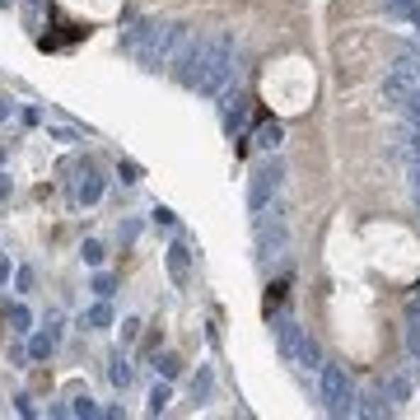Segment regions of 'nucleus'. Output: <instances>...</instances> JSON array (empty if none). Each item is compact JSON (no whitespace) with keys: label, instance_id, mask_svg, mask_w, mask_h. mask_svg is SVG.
Wrapping results in <instances>:
<instances>
[{"label":"nucleus","instance_id":"1","mask_svg":"<svg viewBox=\"0 0 420 420\" xmlns=\"http://www.w3.org/2000/svg\"><path fill=\"white\" fill-rule=\"evenodd\" d=\"M318 397H322V411L327 416H355V402H360V392H355V383H350V374H346L341 365H327L322 360V369H318Z\"/></svg>","mask_w":420,"mask_h":420},{"label":"nucleus","instance_id":"2","mask_svg":"<svg viewBox=\"0 0 420 420\" xmlns=\"http://www.w3.org/2000/svg\"><path fill=\"white\" fill-rule=\"evenodd\" d=\"M233 56H238V43H233V33H215V43H210V61H206V75H201L197 94H206V99H220L224 89H229V79H233Z\"/></svg>","mask_w":420,"mask_h":420},{"label":"nucleus","instance_id":"3","mask_svg":"<svg viewBox=\"0 0 420 420\" xmlns=\"http://www.w3.org/2000/svg\"><path fill=\"white\" fill-rule=\"evenodd\" d=\"M210 43L215 38H206V33H197V38H182V47L173 52V66H168V75H173V84H182V89H197L201 84V75H206V61H210Z\"/></svg>","mask_w":420,"mask_h":420},{"label":"nucleus","instance_id":"4","mask_svg":"<svg viewBox=\"0 0 420 420\" xmlns=\"http://www.w3.org/2000/svg\"><path fill=\"white\" fill-rule=\"evenodd\" d=\"M280 182H285V164H280L276 155L266 159V164H257V168H253V177H248V210H253V215L271 210V201H276Z\"/></svg>","mask_w":420,"mask_h":420},{"label":"nucleus","instance_id":"5","mask_svg":"<svg viewBox=\"0 0 420 420\" xmlns=\"http://www.w3.org/2000/svg\"><path fill=\"white\" fill-rule=\"evenodd\" d=\"M257 248H262L266 262H271V257H285L289 229H285V220H280V210H271V224H266V215H257Z\"/></svg>","mask_w":420,"mask_h":420},{"label":"nucleus","instance_id":"6","mask_svg":"<svg viewBox=\"0 0 420 420\" xmlns=\"http://www.w3.org/2000/svg\"><path fill=\"white\" fill-rule=\"evenodd\" d=\"M416 89H420V75H411V70L392 66V70L383 75V103H387V108H397V112H402V103H407L411 94H416Z\"/></svg>","mask_w":420,"mask_h":420},{"label":"nucleus","instance_id":"7","mask_svg":"<svg viewBox=\"0 0 420 420\" xmlns=\"http://www.w3.org/2000/svg\"><path fill=\"white\" fill-rule=\"evenodd\" d=\"M103 197V173L94 159H79L75 164V206H94Z\"/></svg>","mask_w":420,"mask_h":420},{"label":"nucleus","instance_id":"8","mask_svg":"<svg viewBox=\"0 0 420 420\" xmlns=\"http://www.w3.org/2000/svg\"><path fill=\"white\" fill-rule=\"evenodd\" d=\"M304 341H309V332H304L294 318H276V350H280V360H285V365H299Z\"/></svg>","mask_w":420,"mask_h":420},{"label":"nucleus","instance_id":"9","mask_svg":"<svg viewBox=\"0 0 420 420\" xmlns=\"http://www.w3.org/2000/svg\"><path fill=\"white\" fill-rule=\"evenodd\" d=\"M248 108H253V99H248V94H224L220 112H224V131H229V136H243V126H248Z\"/></svg>","mask_w":420,"mask_h":420},{"label":"nucleus","instance_id":"10","mask_svg":"<svg viewBox=\"0 0 420 420\" xmlns=\"http://www.w3.org/2000/svg\"><path fill=\"white\" fill-rule=\"evenodd\" d=\"M56 341H61V313H52V318H47V332L28 336V360H52Z\"/></svg>","mask_w":420,"mask_h":420},{"label":"nucleus","instance_id":"11","mask_svg":"<svg viewBox=\"0 0 420 420\" xmlns=\"http://www.w3.org/2000/svg\"><path fill=\"white\" fill-rule=\"evenodd\" d=\"M168 276H173L177 285H187V276H192V248L187 243H173V248H168Z\"/></svg>","mask_w":420,"mask_h":420},{"label":"nucleus","instance_id":"12","mask_svg":"<svg viewBox=\"0 0 420 420\" xmlns=\"http://www.w3.org/2000/svg\"><path fill=\"white\" fill-rule=\"evenodd\" d=\"M253 140H257V145H262L266 155H276L280 145H285V126H280V122H276V117H266V122H262V126H257V136H253Z\"/></svg>","mask_w":420,"mask_h":420},{"label":"nucleus","instance_id":"13","mask_svg":"<svg viewBox=\"0 0 420 420\" xmlns=\"http://www.w3.org/2000/svg\"><path fill=\"white\" fill-rule=\"evenodd\" d=\"M131 374H136V369L126 365V355H122V350H112V355H108V383L126 392V387H131Z\"/></svg>","mask_w":420,"mask_h":420},{"label":"nucleus","instance_id":"14","mask_svg":"<svg viewBox=\"0 0 420 420\" xmlns=\"http://www.w3.org/2000/svg\"><path fill=\"white\" fill-rule=\"evenodd\" d=\"M387 392H365V397L355 402V416H369V420H378V416H387Z\"/></svg>","mask_w":420,"mask_h":420},{"label":"nucleus","instance_id":"15","mask_svg":"<svg viewBox=\"0 0 420 420\" xmlns=\"http://www.w3.org/2000/svg\"><path fill=\"white\" fill-rule=\"evenodd\" d=\"M84 327H94V332H108V327H112V304H108V299H99V304L84 313Z\"/></svg>","mask_w":420,"mask_h":420},{"label":"nucleus","instance_id":"16","mask_svg":"<svg viewBox=\"0 0 420 420\" xmlns=\"http://www.w3.org/2000/svg\"><path fill=\"white\" fill-rule=\"evenodd\" d=\"M155 374H159V378H168V383H173V378L182 374V360H177L173 350H155Z\"/></svg>","mask_w":420,"mask_h":420},{"label":"nucleus","instance_id":"17","mask_svg":"<svg viewBox=\"0 0 420 420\" xmlns=\"http://www.w3.org/2000/svg\"><path fill=\"white\" fill-rule=\"evenodd\" d=\"M10 332L14 336H28V332H33V313L23 309V304H10Z\"/></svg>","mask_w":420,"mask_h":420},{"label":"nucleus","instance_id":"18","mask_svg":"<svg viewBox=\"0 0 420 420\" xmlns=\"http://www.w3.org/2000/svg\"><path fill=\"white\" fill-rule=\"evenodd\" d=\"M168 402H173V387H168V378H164V383L150 387V416H164Z\"/></svg>","mask_w":420,"mask_h":420},{"label":"nucleus","instance_id":"19","mask_svg":"<svg viewBox=\"0 0 420 420\" xmlns=\"http://www.w3.org/2000/svg\"><path fill=\"white\" fill-rule=\"evenodd\" d=\"M383 392H387V402H407V397H411V378H407V374H392V378L383 383Z\"/></svg>","mask_w":420,"mask_h":420},{"label":"nucleus","instance_id":"20","mask_svg":"<svg viewBox=\"0 0 420 420\" xmlns=\"http://www.w3.org/2000/svg\"><path fill=\"white\" fill-rule=\"evenodd\" d=\"M299 369H309V374H318V369H322V350H318V341H304V350H299Z\"/></svg>","mask_w":420,"mask_h":420},{"label":"nucleus","instance_id":"21","mask_svg":"<svg viewBox=\"0 0 420 420\" xmlns=\"http://www.w3.org/2000/svg\"><path fill=\"white\" fill-rule=\"evenodd\" d=\"M79 257H84V266H94V271H99V266H103V257H108V248H103L99 238H84V248H79Z\"/></svg>","mask_w":420,"mask_h":420},{"label":"nucleus","instance_id":"22","mask_svg":"<svg viewBox=\"0 0 420 420\" xmlns=\"http://www.w3.org/2000/svg\"><path fill=\"white\" fill-rule=\"evenodd\" d=\"M70 416H79V420H94V416H103V407H99V402H94V397L84 392V397H75V402H70Z\"/></svg>","mask_w":420,"mask_h":420},{"label":"nucleus","instance_id":"23","mask_svg":"<svg viewBox=\"0 0 420 420\" xmlns=\"http://www.w3.org/2000/svg\"><path fill=\"white\" fill-rule=\"evenodd\" d=\"M210 383H215V374H210V369H201V374L192 378V402H206V397H210Z\"/></svg>","mask_w":420,"mask_h":420},{"label":"nucleus","instance_id":"24","mask_svg":"<svg viewBox=\"0 0 420 420\" xmlns=\"http://www.w3.org/2000/svg\"><path fill=\"white\" fill-rule=\"evenodd\" d=\"M94 294L112 299V294H117V276H112V271H99V276H94Z\"/></svg>","mask_w":420,"mask_h":420},{"label":"nucleus","instance_id":"25","mask_svg":"<svg viewBox=\"0 0 420 420\" xmlns=\"http://www.w3.org/2000/svg\"><path fill=\"white\" fill-rule=\"evenodd\" d=\"M117 177H122V187H136V182H140V164H136V159H122V164H117Z\"/></svg>","mask_w":420,"mask_h":420},{"label":"nucleus","instance_id":"26","mask_svg":"<svg viewBox=\"0 0 420 420\" xmlns=\"http://www.w3.org/2000/svg\"><path fill=\"white\" fill-rule=\"evenodd\" d=\"M33 266H19V271H14V289H19V294H28V289H33Z\"/></svg>","mask_w":420,"mask_h":420},{"label":"nucleus","instance_id":"27","mask_svg":"<svg viewBox=\"0 0 420 420\" xmlns=\"http://www.w3.org/2000/svg\"><path fill=\"white\" fill-rule=\"evenodd\" d=\"M52 140H61V145H79L84 136H79L75 126H52Z\"/></svg>","mask_w":420,"mask_h":420},{"label":"nucleus","instance_id":"28","mask_svg":"<svg viewBox=\"0 0 420 420\" xmlns=\"http://www.w3.org/2000/svg\"><path fill=\"white\" fill-rule=\"evenodd\" d=\"M140 327H145L140 318H122V346H131L136 336H140Z\"/></svg>","mask_w":420,"mask_h":420},{"label":"nucleus","instance_id":"29","mask_svg":"<svg viewBox=\"0 0 420 420\" xmlns=\"http://www.w3.org/2000/svg\"><path fill=\"white\" fill-rule=\"evenodd\" d=\"M14 411H19V416H28V420L38 416V407H33V397H28V392H19V397H14Z\"/></svg>","mask_w":420,"mask_h":420},{"label":"nucleus","instance_id":"30","mask_svg":"<svg viewBox=\"0 0 420 420\" xmlns=\"http://www.w3.org/2000/svg\"><path fill=\"white\" fill-rule=\"evenodd\" d=\"M280 299H285V280H276V285H271V294H266V313L280 309Z\"/></svg>","mask_w":420,"mask_h":420},{"label":"nucleus","instance_id":"31","mask_svg":"<svg viewBox=\"0 0 420 420\" xmlns=\"http://www.w3.org/2000/svg\"><path fill=\"white\" fill-rule=\"evenodd\" d=\"M383 5H387L392 14H411V10H416V0H383Z\"/></svg>","mask_w":420,"mask_h":420},{"label":"nucleus","instance_id":"32","mask_svg":"<svg viewBox=\"0 0 420 420\" xmlns=\"http://www.w3.org/2000/svg\"><path fill=\"white\" fill-rule=\"evenodd\" d=\"M155 220H159V224H164V229H168V224H173L177 215H173V210H168V206H155Z\"/></svg>","mask_w":420,"mask_h":420},{"label":"nucleus","instance_id":"33","mask_svg":"<svg viewBox=\"0 0 420 420\" xmlns=\"http://www.w3.org/2000/svg\"><path fill=\"white\" fill-rule=\"evenodd\" d=\"M10 192H14V187H10V177L0 173V201H10Z\"/></svg>","mask_w":420,"mask_h":420},{"label":"nucleus","instance_id":"34","mask_svg":"<svg viewBox=\"0 0 420 420\" xmlns=\"http://www.w3.org/2000/svg\"><path fill=\"white\" fill-rule=\"evenodd\" d=\"M0 285H10V262L0 257Z\"/></svg>","mask_w":420,"mask_h":420},{"label":"nucleus","instance_id":"35","mask_svg":"<svg viewBox=\"0 0 420 420\" xmlns=\"http://www.w3.org/2000/svg\"><path fill=\"white\" fill-rule=\"evenodd\" d=\"M10 108H14L10 99H0V122H5V117H10Z\"/></svg>","mask_w":420,"mask_h":420},{"label":"nucleus","instance_id":"36","mask_svg":"<svg viewBox=\"0 0 420 420\" xmlns=\"http://www.w3.org/2000/svg\"><path fill=\"white\" fill-rule=\"evenodd\" d=\"M23 5H33V10H47V5H52V0H23Z\"/></svg>","mask_w":420,"mask_h":420},{"label":"nucleus","instance_id":"37","mask_svg":"<svg viewBox=\"0 0 420 420\" xmlns=\"http://www.w3.org/2000/svg\"><path fill=\"white\" fill-rule=\"evenodd\" d=\"M10 5H14V0H0V10H10Z\"/></svg>","mask_w":420,"mask_h":420},{"label":"nucleus","instance_id":"38","mask_svg":"<svg viewBox=\"0 0 420 420\" xmlns=\"http://www.w3.org/2000/svg\"><path fill=\"white\" fill-rule=\"evenodd\" d=\"M0 159H5V150H0Z\"/></svg>","mask_w":420,"mask_h":420}]
</instances>
